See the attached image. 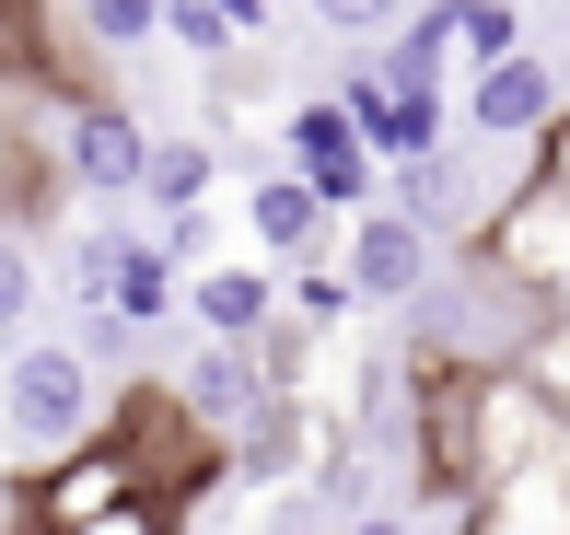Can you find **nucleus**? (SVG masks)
Masks as SVG:
<instances>
[{
  "label": "nucleus",
  "mask_w": 570,
  "mask_h": 535,
  "mask_svg": "<svg viewBox=\"0 0 570 535\" xmlns=\"http://www.w3.org/2000/svg\"><path fill=\"white\" fill-rule=\"evenodd\" d=\"M338 268L361 279V315H407V303L443 279V234H431L407 198H373V210L338 221Z\"/></svg>",
  "instance_id": "nucleus-3"
},
{
  "label": "nucleus",
  "mask_w": 570,
  "mask_h": 535,
  "mask_svg": "<svg viewBox=\"0 0 570 535\" xmlns=\"http://www.w3.org/2000/svg\"><path fill=\"white\" fill-rule=\"evenodd\" d=\"M106 430V373L82 338H12L0 349V443L12 454H70Z\"/></svg>",
  "instance_id": "nucleus-2"
},
{
  "label": "nucleus",
  "mask_w": 570,
  "mask_h": 535,
  "mask_svg": "<svg viewBox=\"0 0 570 535\" xmlns=\"http://www.w3.org/2000/svg\"><path fill=\"white\" fill-rule=\"evenodd\" d=\"M279 385V361H268V338H198L187 361H175V407H187L210 443H233L245 430V407Z\"/></svg>",
  "instance_id": "nucleus-7"
},
{
  "label": "nucleus",
  "mask_w": 570,
  "mask_h": 535,
  "mask_svg": "<svg viewBox=\"0 0 570 535\" xmlns=\"http://www.w3.org/2000/svg\"><path fill=\"white\" fill-rule=\"evenodd\" d=\"M70 36L94 47V59H140L151 36H164V0H59Z\"/></svg>",
  "instance_id": "nucleus-13"
},
{
  "label": "nucleus",
  "mask_w": 570,
  "mask_h": 535,
  "mask_svg": "<svg viewBox=\"0 0 570 535\" xmlns=\"http://www.w3.org/2000/svg\"><path fill=\"white\" fill-rule=\"evenodd\" d=\"M303 12H315L326 36H338V47H384V36L407 23V12H420V0H303Z\"/></svg>",
  "instance_id": "nucleus-18"
},
{
  "label": "nucleus",
  "mask_w": 570,
  "mask_h": 535,
  "mask_svg": "<svg viewBox=\"0 0 570 535\" xmlns=\"http://www.w3.org/2000/svg\"><path fill=\"white\" fill-rule=\"evenodd\" d=\"M164 36L187 47V59H233V47H245V23H233L222 0H164Z\"/></svg>",
  "instance_id": "nucleus-19"
},
{
  "label": "nucleus",
  "mask_w": 570,
  "mask_h": 535,
  "mask_svg": "<svg viewBox=\"0 0 570 535\" xmlns=\"http://www.w3.org/2000/svg\"><path fill=\"white\" fill-rule=\"evenodd\" d=\"M59 175L82 198H140L151 175V129L128 106H59Z\"/></svg>",
  "instance_id": "nucleus-8"
},
{
  "label": "nucleus",
  "mask_w": 570,
  "mask_h": 535,
  "mask_svg": "<svg viewBox=\"0 0 570 535\" xmlns=\"http://www.w3.org/2000/svg\"><path fill=\"white\" fill-rule=\"evenodd\" d=\"M128 221H82V234H70V303H106L117 291V268H128Z\"/></svg>",
  "instance_id": "nucleus-14"
},
{
  "label": "nucleus",
  "mask_w": 570,
  "mask_h": 535,
  "mask_svg": "<svg viewBox=\"0 0 570 535\" xmlns=\"http://www.w3.org/2000/svg\"><path fill=\"white\" fill-rule=\"evenodd\" d=\"M338 535H420V524H407V513H350Z\"/></svg>",
  "instance_id": "nucleus-22"
},
{
  "label": "nucleus",
  "mask_w": 570,
  "mask_h": 535,
  "mask_svg": "<svg viewBox=\"0 0 570 535\" xmlns=\"http://www.w3.org/2000/svg\"><path fill=\"white\" fill-rule=\"evenodd\" d=\"M187 326H198V338H268V326H279V279L256 257L187 268Z\"/></svg>",
  "instance_id": "nucleus-10"
},
{
  "label": "nucleus",
  "mask_w": 570,
  "mask_h": 535,
  "mask_svg": "<svg viewBox=\"0 0 570 535\" xmlns=\"http://www.w3.org/2000/svg\"><path fill=\"white\" fill-rule=\"evenodd\" d=\"M36 303H47L36 245H23V234H0V349H12V338H36Z\"/></svg>",
  "instance_id": "nucleus-15"
},
{
  "label": "nucleus",
  "mask_w": 570,
  "mask_h": 535,
  "mask_svg": "<svg viewBox=\"0 0 570 535\" xmlns=\"http://www.w3.org/2000/svg\"><path fill=\"white\" fill-rule=\"evenodd\" d=\"M210 187H222V151H210V140H151V175H140L151 221H198V210H210Z\"/></svg>",
  "instance_id": "nucleus-12"
},
{
  "label": "nucleus",
  "mask_w": 570,
  "mask_h": 535,
  "mask_svg": "<svg viewBox=\"0 0 570 535\" xmlns=\"http://www.w3.org/2000/svg\"><path fill=\"white\" fill-rule=\"evenodd\" d=\"M548 175H559V187H570V117H559V129H548Z\"/></svg>",
  "instance_id": "nucleus-23"
},
{
  "label": "nucleus",
  "mask_w": 570,
  "mask_h": 535,
  "mask_svg": "<svg viewBox=\"0 0 570 535\" xmlns=\"http://www.w3.org/2000/svg\"><path fill=\"white\" fill-rule=\"evenodd\" d=\"M338 106L361 117V140L384 151V164H407V151H431V140H454V82H396V70L361 47L350 59V82H338Z\"/></svg>",
  "instance_id": "nucleus-6"
},
{
  "label": "nucleus",
  "mask_w": 570,
  "mask_h": 535,
  "mask_svg": "<svg viewBox=\"0 0 570 535\" xmlns=\"http://www.w3.org/2000/svg\"><path fill=\"white\" fill-rule=\"evenodd\" d=\"M59 535H175V513H164L151 489H128V501H106L94 524H59Z\"/></svg>",
  "instance_id": "nucleus-20"
},
{
  "label": "nucleus",
  "mask_w": 570,
  "mask_h": 535,
  "mask_svg": "<svg viewBox=\"0 0 570 535\" xmlns=\"http://www.w3.org/2000/svg\"><path fill=\"white\" fill-rule=\"evenodd\" d=\"M454 106H465V140H489V151H524V140H548L559 117H570L548 47H501V59H478Z\"/></svg>",
  "instance_id": "nucleus-4"
},
{
  "label": "nucleus",
  "mask_w": 570,
  "mask_h": 535,
  "mask_svg": "<svg viewBox=\"0 0 570 535\" xmlns=\"http://www.w3.org/2000/svg\"><path fill=\"white\" fill-rule=\"evenodd\" d=\"M292 315H303V326H350V315H361V279L326 268V257H303V268H292Z\"/></svg>",
  "instance_id": "nucleus-17"
},
{
  "label": "nucleus",
  "mask_w": 570,
  "mask_h": 535,
  "mask_svg": "<svg viewBox=\"0 0 570 535\" xmlns=\"http://www.w3.org/2000/svg\"><path fill=\"white\" fill-rule=\"evenodd\" d=\"M396 198H407V210H420L443 245H454V234H465V245L489 234V198H478V175H465V151H454V140L407 151V164H396Z\"/></svg>",
  "instance_id": "nucleus-11"
},
{
  "label": "nucleus",
  "mask_w": 570,
  "mask_h": 535,
  "mask_svg": "<svg viewBox=\"0 0 570 535\" xmlns=\"http://www.w3.org/2000/svg\"><path fill=\"white\" fill-rule=\"evenodd\" d=\"M420 338H431V361H465V373H512L535 338H548V279H524L512 257H465L454 279H431L420 303Z\"/></svg>",
  "instance_id": "nucleus-1"
},
{
  "label": "nucleus",
  "mask_w": 570,
  "mask_h": 535,
  "mask_svg": "<svg viewBox=\"0 0 570 535\" xmlns=\"http://www.w3.org/2000/svg\"><path fill=\"white\" fill-rule=\"evenodd\" d=\"M501 47H524V0H454V59H501Z\"/></svg>",
  "instance_id": "nucleus-16"
},
{
  "label": "nucleus",
  "mask_w": 570,
  "mask_h": 535,
  "mask_svg": "<svg viewBox=\"0 0 570 535\" xmlns=\"http://www.w3.org/2000/svg\"><path fill=\"white\" fill-rule=\"evenodd\" d=\"M279 164H303L326 198H338V221L350 210H373V198H396V164H384L373 140H361V117L326 93V106H292V129H279Z\"/></svg>",
  "instance_id": "nucleus-5"
},
{
  "label": "nucleus",
  "mask_w": 570,
  "mask_h": 535,
  "mask_svg": "<svg viewBox=\"0 0 570 535\" xmlns=\"http://www.w3.org/2000/svg\"><path fill=\"white\" fill-rule=\"evenodd\" d=\"M245 234H256V257L303 268V257H326V234H338V198H326L303 164H268V175L245 187Z\"/></svg>",
  "instance_id": "nucleus-9"
},
{
  "label": "nucleus",
  "mask_w": 570,
  "mask_h": 535,
  "mask_svg": "<svg viewBox=\"0 0 570 535\" xmlns=\"http://www.w3.org/2000/svg\"><path fill=\"white\" fill-rule=\"evenodd\" d=\"M524 373H535V385H548V396L570 407V315H548V338L524 349Z\"/></svg>",
  "instance_id": "nucleus-21"
}]
</instances>
